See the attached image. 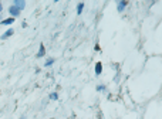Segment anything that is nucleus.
Segmentation results:
<instances>
[{
  "mask_svg": "<svg viewBox=\"0 0 162 119\" xmlns=\"http://www.w3.org/2000/svg\"><path fill=\"white\" fill-rule=\"evenodd\" d=\"M9 13H10V16L14 18V17H19V16H20V10L17 9L16 6H13V4H12V6L9 7Z\"/></svg>",
  "mask_w": 162,
  "mask_h": 119,
  "instance_id": "obj_1",
  "label": "nucleus"
},
{
  "mask_svg": "<svg viewBox=\"0 0 162 119\" xmlns=\"http://www.w3.org/2000/svg\"><path fill=\"white\" fill-rule=\"evenodd\" d=\"M127 4H128V1H125V0H119V1H117V10L121 13V12H124L125 10V7H127Z\"/></svg>",
  "mask_w": 162,
  "mask_h": 119,
  "instance_id": "obj_2",
  "label": "nucleus"
},
{
  "mask_svg": "<svg viewBox=\"0 0 162 119\" xmlns=\"http://www.w3.org/2000/svg\"><path fill=\"white\" fill-rule=\"evenodd\" d=\"M13 6H16L17 9L21 12V10L26 7V1H24V0H14V1H13Z\"/></svg>",
  "mask_w": 162,
  "mask_h": 119,
  "instance_id": "obj_3",
  "label": "nucleus"
},
{
  "mask_svg": "<svg viewBox=\"0 0 162 119\" xmlns=\"http://www.w3.org/2000/svg\"><path fill=\"white\" fill-rule=\"evenodd\" d=\"M13 33H14V30H13V29H9L6 33H4V34H1V36H0V40H6V38L12 37V36H13Z\"/></svg>",
  "mask_w": 162,
  "mask_h": 119,
  "instance_id": "obj_4",
  "label": "nucleus"
},
{
  "mask_svg": "<svg viewBox=\"0 0 162 119\" xmlns=\"http://www.w3.org/2000/svg\"><path fill=\"white\" fill-rule=\"evenodd\" d=\"M13 23H14V18H13V17L4 18V20H1V21H0V24H3V26H10V24H13Z\"/></svg>",
  "mask_w": 162,
  "mask_h": 119,
  "instance_id": "obj_5",
  "label": "nucleus"
},
{
  "mask_svg": "<svg viewBox=\"0 0 162 119\" xmlns=\"http://www.w3.org/2000/svg\"><path fill=\"white\" fill-rule=\"evenodd\" d=\"M101 72H102V62H100L98 61L97 64H95V75H101Z\"/></svg>",
  "mask_w": 162,
  "mask_h": 119,
  "instance_id": "obj_6",
  "label": "nucleus"
},
{
  "mask_svg": "<svg viewBox=\"0 0 162 119\" xmlns=\"http://www.w3.org/2000/svg\"><path fill=\"white\" fill-rule=\"evenodd\" d=\"M46 55V48H44V44H40V50H38V53H37V57L38 58H41V57H44Z\"/></svg>",
  "mask_w": 162,
  "mask_h": 119,
  "instance_id": "obj_7",
  "label": "nucleus"
},
{
  "mask_svg": "<svg viewBox=\"0 0 162 119\" xmlns=\"http://www.w3.org/2000/svg\"><path fill=\"white\" fill-rule=\"evenodd\" d=\"M82 10H84V3L81 1V3L77 4V14H81V13H82Z\"/></svg>",
  "mask_w": 162,
  "mask_h": 119,
  "instance_id": "obj_8",
  "label": "nucleus"
},
{
  "mask_svg": "<svg viewBox=\"0 0 162 119\" xmlns=\"http://www.w3.org/2000/svg\"><path fill=\"white\" fill-rule=\"evenodd\" d=\"M54 61H56L54 58H49L46 62H44V67H50V65H53V64H54Z\"/></svg>",
  "mask_w": 162,
  "mask_h": 119,
  "instance_id": "obj_9",
  "label": "nucleus"
},
{
  "mask_svg": "<svg viewBox=\"0 0 162 119\" xmlns=\"http://www.w3.org/2000/svg\"><path fill=\"white\" fill-rule=\"evenodd\" d=\"M50 99L57 101V99H58V94H57V92H51V94H50Z\"/></svg>",
  "mask_w": 162,
  "mask_h": 119,
  "instance_id": "obj_10",
  "label": "nucleus"
},
{
  "mask_svg": "<svg viewBox=\"0 0 162 119\" xmlns=\"http://www.w3.org/2000/svg\"><path fill=\"white\" fill-rule=\"evenodd\" d=\"M97 91H98V92H102V91H105V85H98V87H97Z\"/></svg>",
  "mask_w": 162,
  "mask_h": 119,
  "instance_id": "obj_11",
  "label": "nucleus"
},
{
  "mask_svg": "<svg viewBox=\"0 0 162 119\" xmlns=\"http://www.w3.org/2000/svg\"><path fill=\"white\" fill-rule=\"evenodd\" d=\"M1 12H3V4L0 3V14H1Z\"/></svg>",
  "mask_w": 162,
  "mask_h": 119,
  "instance_id": "obj_12",
  "label": "nucleus"
},
{
  "mask_svg": "<svg viewBox=\"0 0 162 119\" xmlns=\"http://www.w3.org/2000/svg\"><path fill=\"white\" fill-rule=\"evenodd\" d=\"M0 21H1V14H0Z\"/></svg>",
  "mask_w": 162,
  "mask_h": 119,
  "instance_id": "obj_13",
  "label": "nucleus"
}]
</instances>
